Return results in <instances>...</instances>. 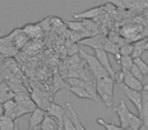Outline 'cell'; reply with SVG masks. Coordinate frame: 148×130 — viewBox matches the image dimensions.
I'll return each instance as SVG.
<instances>
[{
  "label": "cell",
  "instance_id": "1",
  "mask_svg": "<svg viewBox=\"0 0 148 130\" xmlns=\"http://www.w3.org/2000/svg\"><path fill=\"white\" fill-rule=\"evenodd\" d=\"M114 112L118 115L121 122V127L125 128V129H131V130H140L142 127L143 123L142 120L140 119L139 116H136L133 114L128 107L126 106L125 101H120L117 107L114 109Z\"/></svg>",
  "mask_w": 148,
  "mask_h": 130
},
{
  "label": "cell",
  "instance_id": "2",
  "mask_svg": "<svg viewBox=\"0 0 148 130\" xmlns=\"http://www.w3.org/2000/svg\"><path fill=\"white\" fill-rule=\"evenodd\" d=\"M115 81L111 76H105L95 80V87L99 98L107 107H112L114 103Z\"/></svg>",
  "mask_w": 148,
  "mask_h": 130
},
{
  "label": "cell",
  "instance_id": "3",
  "mask_svg": "<svg viewBox=\"0 0 148 130\" xmlns=\"http://www.w3.org/2000/svg\"><path fill=\"white\" fill-rule=\"evenodd\" d=\"M78 53H79L80 58H82V59L86 62L87 67H88L90 72L92 73V75L95 76V80L99 78H103V77H105V76H110L109 72L103 68V65L99 63V60L97 59V57H95V55L86 53V52H84L81 49H79Z\"/></svg>",
  "mask_w": 148,
  "mask_h": 130
},
{
  "label": "cell",
  "instance_id": "4",
  "mask_svg": "<svg viewBox=\"0 0 148 130\" xmlns=\"http://www.w3.org/2000/svg\"><path fill=\"white\" fill-rule=\"evenodd\" d=\"M2 108H3V115L11 118L12 120H18V118L21 117L23 115L29 113L27 110L23 109V107L17 105L13 99L9 100V101L5 102L4 104H2Z\"/></svg>",
  "mask_w": 148,
  "mask_h": 130
},
{
  "label": "cell",
  "instance_id": "5",
  "mask_svg": "<svg viewBox=\"0 0 148 130\" xmlns=\"http://www.w3.org/2000/svg\"><path fill=\"white\" fill-rule=\"evenodd\" d=\"M46 113L49 116H51V117H53L57 121L58 126H59V130H61L63 128V118L64 115L66 114L65 106L58 105V104L54 103V102H51Z\"/></svg>",
  "mask_w": 148,
  "mask_h": 130
},
{
  "label": "cell",
  "instance_id": "6",
  "mask_svg": "<svg viewBox=\"0 0 148 130\" xmlns=\"http://www.w3.org/2000/svg\"><path fill=\"white\" fill-rule=\"evenodd\" d=\"M120 87L122 89L123 93L125 94V96L130 100L132 104L135 106L136 110L138 112V116H140L141 114V110H142V94L141 91H134V89H131L129 87H125L124 85H120Z\"/></svg>",
  "mask_w": 148,
  "mask_h": 130
},
{
  "label": "cell",
  "instance_id": "7",
  "mask_svg": "<svg viewBox=\"0 0 148 130\" xmlns=\"http://www.w3.org/2000/svg\"><path fill=\"white\" fill-rule=\"evenodd\" d=\"M17 49L14 47L11 39V35L0 37V54L6 57H12L16 54Z\"/></svg>",
  "mask_w": 148,
  "mask_h": 130
},
{
  "label": "cell",
  "instance_id": "8",
  "mask_svg": "<svg viewBox=\"0 0 148 130\" xmlns=\"http://www.w3.org/2000/svg\"><path fill=\"white\" fill-rule=\"evenodd\" d=\"M142 94V110L140 114V119L142 120V127L140 130H148V83L143 85Z\"/></svg>",
  "mask_w": 148,
  "mask_h": 130
},
{
  "label": "cell",
  "instance_id": "9",
  "mask_svg": "<svg viewBox=\"0 0 148 130\" xmlns=\"http://www.w3.org/2000/svg\"><path fill=\"white\" fill-rule=\"evenodd\" d=\"M107 39L108 38L106 37V36L97 34V35L90 36V37H87V38H84V39L80 40V41L78 42V44L87 46V47H89V48H92L93 50H95V49L103 50L105 42Z\"/></svg>",
  "mask_w": 148,
  "mask_h": 130
},
{
  "label": "cell",
  "instance_id": "10",
  "mask_svg": "<svg viewBox=\"0 0 148 130\" xmlns=\"http://www.w3.org/2000/svg\"><path fill=\"white\" fill-rule=\"evenodd\" d=\"M45 115L46 111L40 109V108H36L31 113L27 130H40V127H41L42 122L45 118Z\"/></svg>",
  "mask_w": 148,
  "mask_h": 130
},
{
  "label": "cell",
  "instance_id": "11",
  "mask_svg": "<svg viewBox=\"0 0 148 130\" xmlns=\"http://www.w3.org/2000/svg\"><path fill=\"white\" fill-rule=\"evenodd\" d=\"M31 98L34 101V103L36 104L37 108H40V109L44 110V111H47L48 107H49V105L51 104V102H53L49 99V97H48L45 93L39 91V89H35V91L32 93Z\"/></svg>",
  "mask_w": 148,
  "mask_h": 130
},
{
  "label": "cell",
  "instance_id": "12",
  "mask_svg": "<svg viewBox=\"0 0 148 130\" xmlns=\"http://www.w3.org/2000/svg\"><path fill=\"white\" fill-rule=\"evenodd\" d=\"M13 100H14L15 103H16L17 105L23 107V109L27 110L29 113H32V112L37 108L36 104L34 103L32 98L29 97L27 94H18V95H14Z\"/></svg>",
  "mask_w": 148,
  "mask_h": 130
},
{
  "label": "cell",
  "instance_id": "13",
  "mask_svg": "<svg viewBox=\"0 0 148 130\" xmlns=\"http://www.w3.org/2000/svg\"><path fill=\"white\" fill-rule=\"evenodd\" d=\"M105 11V6H97L89 8L86 11H82L79 13H74L73 17L75 19H93L101 15Z\"/></svg>",
  "mask_w": 148,
  "mask_h": 130
},
{
  "label": "cell",
  "instance_id": "14",
  "mask_svg": "<svg viewBox=\"0 0 148 130\" xmlns=\"http://www.w3.org/2000/svg\"><path fill=\"white\" fill-rule=\"evenodd\" d=\"M95 56L97 57V59L99 60V63L103 65V67L106 70L109 72L110 76H113L115 71H114L113 67L111 65V62H110V58H109V54L105 51V50L101 49H95Z\"/></svg>",
  "mask_w": 148,
  "mask_h": 130
},
{
  "label": "cell",
  "instance_id": "15",
  "mask_svg": "<svg viewBox=\"0 0 148 130\" xmlns=\"http://www.w3.org/2000/svg\"><path fill=\"white\" fill-rule=\"evenodd\" d=\"M123 72H124L123 85H125V87H129V89H134V91H141L142 89H143L142 81L137 79L135 76H133L130 71H123Z\"/></svg>",
  "mask_w": 148,
  "mask_h": 130
},
{
  "label": "cell",
  "instance_id": "16",
  "mask_svg": "<svg viewBox=\"0 0 148 130\" xmlns=\"http://www.w3.org/2000/svg\"><path fill=\"white\" fill-rule=\"evenodd\" d=\"M11 39H12V43L14 45V47L17 50L21 49L25 44L27 43L29 38L27 36V34L23 31V29H16L14 31H12L10 33Z\"/></svg>",
  "mask_w": 148,
  "mask_h": 130
},
{
  "label": "cell",
  "instance_id": "17",
  "mask_svg": "<svg viewBox=\"0 0 148 130\" xmlns=\"http://www.w3.org/2000/svg\"><path fill=\"white\" fill-rule=\"evenodd\" d=\"M65 108L67 109L68 113H69V115H68V116L70 117L71 121L73 122L75 129H76V130H86V128H85L84 126L82 125V123H81L80 119H79V117H78V115L76 114V112L74 111V109H73V107L71 106V104L66 103Z\"/></svg>",
  "mask_w": 148,
  "mask_h": 130
},
{
  "label": "cell",
  "instance_id": "18",
  "mask_svg": "<svg viewBox=\"0 0 148 130\" xmlns=\"http://www.w3.org/2000/svg\"><path fill=\"white\" fill-rule=\"evenodd\" d=\"M14 98V94L8 87L6 81H2L0 83V104H4L5 102L12 100Z\"/></svg>",
  "mask_w": 148,
  "mask_h": 130
},
{
  "label": "cell",
  "instance_id": "19",
  "mask_svg": "<svg viewBox=\"0 0 148 130\" xmlns=\"http://www.w3.org/2000/svg\"><path fill=\"white\" fill-rule=\"evenodd\" d=\"M23 31L27 34V36L29 38H33V39H38L41 38L43 35V31L41 30V28L39 27V25H35V23H29L25 27L23 28Z\"/></svg>",
  "mask_w": 148,
  "mask_h": 130
},
{
  "label": "cell",
  "instance_id": "20",
  "mask_svg": "<svg viewBox=\"0 0 148 130\" xmlns=\"http://www.w3.org/2000/svg\"><path fill=\"white\" fill-rule=\"evenodd\" d=\"M40 130H59V126H58L57 121L53 117H51L46 113L45 118H44L43 122L41 124V127H40Z\"/></svg>",
  "mask_w": 148,
  "mask_h": 130
},
{
  "label": "cell",
  "instance_id": "21",
  "mask_svg": "<svg viewBox=\"0 0 148 130\" xmlns=\"http://www.w3.org/2000/svg\"><path fill=\"white\" fill-rule=\"evenodd\" d=\"M147 40L141 39L139 41H135V43L133 44V53H132L131 57L133 59L138 57H141L142 54L145 52V43Z\"/></svg>",
  "mask_w": 148,
  "mask_h": 130
},
{
  "label": "cell",
  "instance_id": "22",
  "mask_svg": "<svg viewBox=\"0 0 148 130\" xmlns=\"http://www.w3.org/2000/svg\"><path fill=\"white\" fill-rule=\"evenodd\" d=\"M17 123V120H12L11 118L2 115L0 117V130H13Z\"/></svg>",
  "mask_w": 148,
  "mask_h": 130
},
{
  "label": "cell",
  "instance_id": "23",
  "mask_svg": "<svg viewBox=\"0 0 148 130\" xmlns=\"http://www.w3.org/2000/svg\"><path fill=\"white\" fill-rule=\"evenodd\" d=\"M117 62L119 63V65L121 66L123 71H130V69L132 68L134 64L133 58L131 56H121Z\"/></svg>",
  "mask_w": 148,
  "mask_h": 130
},
{
  "label": "cell",
  "instance_id": "24",
  "mask_svg": "<svg viewBox=\"0 0 148 130\" xmlns=\"http://www.w3.org/2000/svg\"><path fill=\"white\" fill-rule=\"evenodd\" d=\"M69 91H71L72 94L76 96L79 99H86V100H91L90 96L88 95V93L86 91V89L84 87H70Z\"/></svg>",
  "mask_w": 148,
  "mask_h": 130
},
{
  "label": "cell",
  "instance_id": "25",
  "mask_svg": "<svg viewBox=\"0 0 148 130\" xmlns=\"http://www.w3.org/2000/svg\"><path fill=\"white\" fill-rule=\"evenodd\" d=\"M51 28L58 33H63L67 29V25L63 23L62 19H58V17H51Z\"/></svg>",
  "mask_w": 148,
  "mask_h": 130
},
{
  "label": "cell",
  "instance_id": "26",
  "mask_svg": "<svg viewBox=\"0 0 148 130\" xmlns=\"http://www.w3.org/2000/svg\"><path fill=\"white\" fill-rule=\"evenodd\" d=\"M119 46L117 45L116 43H114V42L110 41L109 39L106 40L105 42V45H103V50H105L106 52H107L108 54H113L114 56L117 55V54H119Z\"/></svg>",
  "mask_w": 148,
  "mask_h": 130
},
{
  "label": "cell",
  "instance_id": "27",
  "mask_svg": "<svg viewBox=\"0 0 148 130\" xmlns=\"http://www.w3.org/2000/svg\"><path fill=\"white\" fill-rule=\"evenodd\" d=\"M133 62L135 64L136 66L139 68V70L141 71V73L143 74V76H147L148 75V64L142 59L141 57H138V58H135L133 59Z\"/></svg>",
  "mask_w": 148,
  "mask_h": 130
},
{
  "label": "cell",
  "instance_id": "28",
  "mask_svg": "<svg viewBox=\"0 0 148 130\" xmlns=\"http://www.w3.org/2000/svg\"><path fill=\"white\" fill-rule=\"evenodd\" d=\"M97 123L99 124V125H101L103 127H105V130H131V129H125V128L121 127V126H117L114 123L106 122L103 118H97Z\"/></svg>",
  "mask_w": 148,
  "mask_h": 130
},
{
  "label": "cell",
  "instance_id": "29",
  "mask_svg": "<svg viewBox=\"0 0 148 130\" xmlns=\"http://www.w3.org/2000/svg\"><path fill=\"white\" fill-rule=\"evenodd\" d=\"M82 25L88 33L91 35H97V25L95 23H93L92 19H82Z\"/></svg>",
  "mask_w": 148,
  "mask_h": 130
},
{
  "label": "cell",
  "instance_id": "30",
  "mask_svg": "<svg viewBox=\"0 0 148 130\" xmlns=\"http://www.w3.org/2000/svg\"><path fill=\"white\" fill-rule=\"evenodd\" d=\"M132 53H133V44L131 43L125 44L119 49V54L121 56H131Z\"/></svg>",
  "mask_w": 148,
  "mask_h": 130
},
{
  "label": "cell",
  "instance_id": "31",
  "mask_svg": "<svg viewBox=\"0 0 148 130\" xmlns=\"http://www.w3.org/2000/svg\"><path fill=\"white\" fill-rule=\"evenodd\" d=\"M63 129L64 130H76L75 127H74L73 122L71 121V119H70V117L67 114H65L63 118Z\"/></svg>",
  "mask_w": 148,
  "mask_h": 130
},
{
  "label": "cell",
  "instance_id": "32",
  "mask_svg": "<svg viewBox=\"0 0 148 130\" xmlns=\"http://www.w3.org/2000/svg\"><path fill=\"white\" fill-rule=\"evenodd\" d=\"M130 72L132 73V75L133 76H135L137 79H139V80H143V78H144V76H143V74L141 73V71L139 70V68H138L137 66H136L135 64H133V66H132V68L130 69Z\"/></svg>",
  "mask_w": 148,
  "mask_h": 130
},
{
  "label": "cell",
  "instance_id": "33",
  "mask_svg": "<svg viewBox=\"0 0 148 130\" xmlns=\"http://www.w3.org/2000/svg\"><path fill=\"white\" fill-rule=\"evenodd\" d=\"M3 115V108H2V104H0V117Z\"/></svg>",
  "mask_w": 148,
  "mask_h": 130
},
{
  "label": "cell",
  "instance_id": "34",
  "mask_svg": "<svg viewBox=\"0 0 148 130\" xmlns=\"http://www.w3.org/2000/svg\"><path fill=\"white\" fill-rule=\"evenodd\" d=\"M145 51H148V41H146L145 43Z\"/></svg>",
  "mask_w": 148,
  "mask_h": 130
},
{
  "label": "cell",
  "instance_id": "35",
  "mask_svg": "<svg viewBox=\"0 0 148 130\" xmlns=\"http://www.w3.org/2000/svg\"><path fill=\"white\" fill-rule=\"evenodd\" d=\"M3 81V77H2V75H1V71H0V83H2Z\"/></svg>",
  "mask_w": 148,
  "mask_h": 130
},
{
  "label": "cell",
  "instance_id": "36",
  "mask_svg": "<svg viewBox=\"0 0 148 130\" xmlns=\"http://www.w3.org/2000/svg\"><path fill=\"white\" fill-rule=\"evenodd\" d=\"M0 32H1V29H0Z\"/></svg>",
  "mask_w": 148,
  "mask_h": 130
},
{
  "label": "cell",
  "instance_id": "37",
  "mask_svg": "<svg viewBox=\"0 0 148 130\" xmlns=\"http://www.w3.org/2000/svg\"><path fill=\"white\" fill-rule=\"evenodd\" d=\"M0 67H1V65H0Z\"/></svg>",
  "mask_w": 148,
  "mask_h": 130
}]
</instances>
